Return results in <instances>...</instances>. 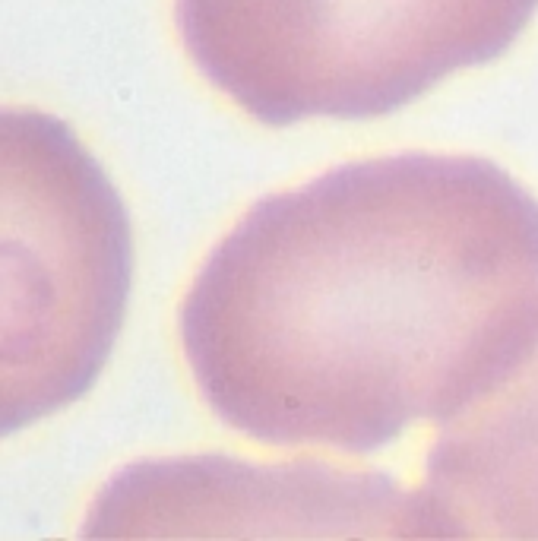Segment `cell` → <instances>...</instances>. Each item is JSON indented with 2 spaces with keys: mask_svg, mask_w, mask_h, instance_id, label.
<instances>
[{
  "mask_svg": "<svg viewBox=\"0 0 538 541\" xmlns=\"http://www.w3.org/2000/svg\"><path fill=\"white\" fill-rule=\"evenodd\" d=\"M538 330V200L472 156L349 162L251 206L181 307L228 428L266 447L383 450L501 380Z\"/></svg>",
  "mask_w": 538,
  "mask_h": 541,
  "instance_id": "1",
  "label": "cell"
},
{
  "mask_svg": "<svg viewBox=\"0 0 538 541\" xmlns=\"http://www.w3.org/2000/svg\"><path fill=\"white\" fill-rule=\"evenodd\" d=\"M538 0H178L200 73L251 118L364 121L501 57Z\"/></svg>",
  "mask_w": 538,
  "mask_h": 541,
  "instance_id": "3",
  "label": "cell"
},
{
  "mask_svg": "<svg viewBox=\"0 0 538 541\" xmlns=\"http://www.w3.org/2000/svg\"><path fill=\"white\" fill-rule=\"evenodd\" d=\"M127 209L73 130L0 108V437L80 399L124 326Z\"/></svg>",
  "mask_w": 538,
  "mask_h": 541,
  "instance_id": "2",
  "label": "cell"
},
{
  "mask_svg": "<svg viewBox=\"0 0 538 541\" xmlns=\"http://www.w3.org/2000/svg\"><path fill=\"white\" fill-rule=\"evenodd\" d=\"M412 538H538V330L501 380L437 424Z\"/></svg>",
  "mask_w": 538,
  "mask_h": 541,
  "instance_id": "4",
  "label": "cell"
}]
</instances>
